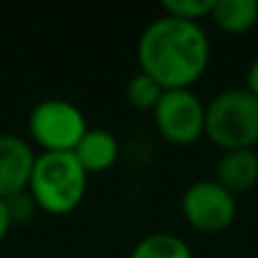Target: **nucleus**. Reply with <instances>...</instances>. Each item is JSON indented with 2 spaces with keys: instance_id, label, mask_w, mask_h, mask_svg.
Here are the masks:
<instances>
[{
  "instance_id": "obj_1",
  "label": "nucleus",
  "mask_w": 258,
  "mask_h": 258,
  "mask_svg": "<svg viewBox=\"0 0 258 258\" xmlns=\"http://www.w3.org/2000/svg\"><path fill=\"white\" fill-rule=\"evenodd\" d=\"M211 43L200 23L161 16L138 39L141 73L159 82L165 91L190 89L206 73Z\"/></svg>"
},
{
  "instance_id": "obj_2",
  "label": "nucleus",
  "mask_w": 258,
  "mask_h": 258,
  "mask_svg": "<svg viewBox=\"0 0 258 258\" xmlns=\"http://www.w3.org/2000/svg\"><path fill=\"white\" fill-rule=\"evenodd\" d=\"M89 174L73 152H43L36 156L27 192L50 215H66L82 204Z\"/></svg>"
},
{
  "instance_id": "obj_3",
  "label": "nucleus",
  "mask_w": 258,
  "mask_h": 258,
  "mask_svg": "<svg viewBox=\"0 0 258 258\" xmlns=\"http://www.w3.org/2000/svg\"><path fill=\"white\" fill-rule=\"evenodd\" d=\"M204 136L222 152L256 150L258 100L247 89L220 91L206 104Z\"/></svg>"
},
{
  "instance_id": "obj_4",
  "label": "nucleus",
  "mask_w": 258,
  "mask_h": 258,
  "mask_svg": "<svg viewBox=\"0 0 258 258\" xmlns=\"http://www.w3.org/2000/svg\"><path fill=\"white\" fill-rule=\"evenodd\" d=\"M30 136L43 152H73L86 134V118L68 100H43L27 118Z\"/></svg>"
},
{
  "instance_id": "obj_5",
  "label": "nucleus",
  "mask_w": 258,
  "mask_h": 258,
  "mask_svg": "<svg viewBox=\"0 0 258 258\" xmlns=\"http://www.w3.org/2000/svg\"><path fill=\"white\" fill-rule=\"evenodd\" d=\"M152 116L159 134L170 145L188 147L204 136L206 104L190 89L165 91Z\"/></svg>"
},
{
  "instance_id": "obj_6",
  "label": "nucleus",
  "mask_w": 258,
  "mask_h": 258,
  "mask_svg": "<svg viewBox=\"0 0 258 258\" xmlns=\"http://www.w3.org/2000/svg\"><path fill=\"white\" fill-rule=\"evenodd\" d=\"M236 197L224 190L215 179H202L186 188L181 197V215L202 233H220L236 220Z\"/></svg>"
},
{
  "instance_id": "obj_7",
  "label": "nucleus",
  "mask_w": 258,
  "mask_h": 258,
  "mask_svg": "<svg viewBox=\"0 0 258 258\" xmlns=\"http://www.w3.org/2000/svg\"><path fill=\"white\" fill-rule=\"evenodd\" d=\"M36 154L21 136L0 134V200L27 190Z\"/></svg>"
},
{
  "instance_id": "obj_8",
  "label": "nucleus",
  "mask_w": 258,
  "mask_h": 258,
  "mask_svg": "<svg viewBox=\"0 0 258 258\" xmlns=\"http://www.w3.org/2000/svg\"><path fill=\"white\" fill-rule=\"evenodd\" d=\"M215 181L233 197L249 192L258 183V152L256 150H229L222 152L215 165Z\"/></svg>"
},
{
  "instance_id": "obj_9",
  "label": "nucleus",
  "mask_w": 258,
  "mask_h": 258,
  "mask_svg": "<svg viewBox=\"0 0 258 258\" xmlns=\"http://www.w3.org/2000/svg\"><path fill=\"white\" fill-rule=\"evenodd\" d=\"M75 159L80 161V165L86 170V174L104 172V170L113 168L120 154V143L107 129H86V134L82 136V141L77 143V147L73 150Z\"/></svg>"
},
{
  "instance_id": "obj_10",
  "label": "nucleus",
  "mask_w": 258,
  "mask_h": 258,
  "mask_svg": "<svg viewBox=\"0 0 258 258\" xmlns=\"http://www.w3.org/2000/svg\"><path fill=\"white\" fill-rule=\"evenodd\" d=\"M211 21L229 34H245L258 23L256 0H215Z\"/></svg>"
},
{
  "instance_id": "obj_11",
  "label": "nucleus",
  "mask_w": 258,
  "mask_h": 258,
  "mask_svg": "<svg viewBox=\"0 0 258 258\" xmlns=\"http://www.w3.org/2000/svg\"><path fill=\"white\" fill-rule=\"evenodd\" d=\"M129 258H192V249L174 233H152L134 247Z\"/></svg>"
},
{
  "instance_id": "obj_12",
  "label": "nucleus",
  "mask_w": 258,
  "mask_h": 258,
  "mask_svg": "<svg viewBox=\"0 0 258 258\" xmlns=\"http://www.w3.org/2000/svg\"><path fill=\"white\" fill-rule=\"evenodd\" d=\"M165 89L145 73H136L127 84V102L138 111H154Z\"/></svg>"
},
{
  "instance_id": "obj_13",
  "label": "nucleus",
  "mask_w": 258,
  "mask_h": 258,
  "mask_svg": "<svg viewBox=\"0 0 258 258\" xmlns=\"http://www.w3.org/2000/svg\"><path fill=\"white\" fill-rule=\"evenodd\" d=\"M215 0H163L161 9L165 12V16L181 18V21L200 23L202 18L211 16Z\"/></svg>"
},
{
  "instance_id": "obj_14",
  "label": "nucleus",
  "mask_w": 258,
  "mask_h": 258,
  "mask_svg": "<svg viewBox=\"0 0 258 258\" xmlns=\"http://www.w3.org/2000/svg\"><path fill=\"white\" fill-rule=\"evenodd\" d=\"M5 204H7L12 224H25V222H30V220L34 218L36 209H39V206H36V202H34V197H32L27 190L18 192V195L7 197V200H5Z\"/></svg>"
},
{
  "instance_id": "obj_15",
  "label": "nucleus",
  "mask_w": 258,
  "mask_h": 258,
  "mask_svg": "<svg viewBox=\"0 0 258 258\" xmlns=\"http://www.w3.org/2000/svg\"><path fill=\"white\" fill-rule=\"evenodd\" d=\"M245 89L258 100V59L251 61L249 71H247V86H245Z\"/></svg>"
},
{
  "instance_id": "obj_16",
  "label": "nucleus",
  "mask_w": 258,
  "mask_h": 258,
  "mask_svg": "<svg viewBox=\"0 0 258 258\" xmlns=\"http://www.w3.org/2000/svg\"><path fill=\"white\" fill-rule=\"evenodd\" d=\"M12 218H9V211H7V204H5V200H0V242L5 240V236L9 233V229H12Z\"/></svg>"
}]
</instances>
